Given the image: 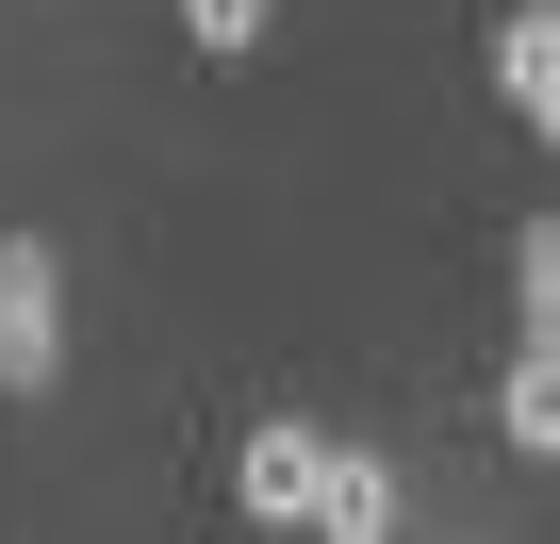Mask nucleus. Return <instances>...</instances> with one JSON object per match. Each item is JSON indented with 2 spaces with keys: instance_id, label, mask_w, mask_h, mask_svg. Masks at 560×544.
Listing matches in <instances>:
<instances>
[{
  "instance_id": "nucleus-7",
  "label": "nucleus",
  "mask_w": 560,
  "mask_h": 544,
  "mask_svg": "<svg viewBox=\"0 0 560 544\" xmlns=\"http://www.w3.org/2000/svg\"><path fill=\"white\" fill-rule=\"evenodd\" d=\"M280 34V0H182V50H214V67H247Z\"/></svg>"
},
{
  "instance_id": "nucleus-1",
  "label": "nucleus",
  "mask_w": 560,
  "mask_h": 544,
  "mask_svg": "<svg viewBox=\"0 0 560 544\" xmlns=\"http://www.w3.org/2000/svg\"><path fill=\"white\" fill-rule=\"evenodd\" d=\"M67 380V264L50 231H0V396H50Z\"/></svg>"
},
{
  "instance_id": "nucleus-6",
  "label": "nucleus",
  "mask_w": 560,
  "mask_h": 544,
  "mask_svg": "<svg viewBox=\"0 0 560 544\" xmlns=\"http://www.w3.org/2000/svg\"><path fill=\"white\" fill-rule=\"evenodd\" d=\"M511 347H560V215L511 231Z\"/></svg>"
},
{
  "instance_id": "nucleus-3",
  "label": "nucleus",
  "mask_w": 560,
  "mask_h": 544,
  "mask_svg": "<svg viewBox=\"0 0 560 544\" xmlns=\"http://www.w3.org/2000/svg\"><path fill=\"white\" fill-rule=\"evenodd\" d=\"M478 67H494V100H511V116H527L544 149H560V0H511Z\"/></svg>"
},
{
  "instance_id": "nucleus-4",
  "label": "nucleus",
  "mask_w": 560,
  "mask_h": 544,
  "mask_svg": "<svg viewBox=\"0 0 560 544\" xmlns=\"http://www.w3.org/2000/svg\"><path fill=\"white\" fill-rule=\"evenodd\" d=\"M314 544H396V462L380 445H314Z\"/></svg>"
},
{
  "instance_id": "nucleus-5",
  "label": "nucleus",
  "mask_w": 560,
  "mask_h": 544,
  "mask_svg": "<svg viewBox=\"0 0 560 544\" xmlns=\"http://www.w3.org/2000/svg\"><path fill=\"white\" fill-rule=\"evenodd\" d=\"M494 429H511V462H560V347L494 363Z\"/></svg>"
},
{
  "instance_id": "nucleus-2",
  "label": "nucleus",
  "mask_w": 560,
  "mask_h": 544,
  "mask_svg": "<svg viewBox=\"0 0 560 544\" xmlns=\"http://www.w3.org/2000/svg\"><path fill=\"white\" fill-rule=\"evenodd\" d=\"M314 413H264L247 445H231V495H247V528H314Z\"/></svg>"
}]
</instances>
